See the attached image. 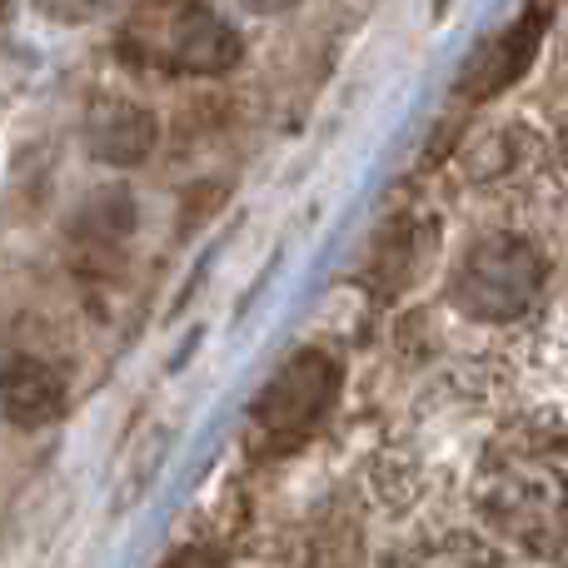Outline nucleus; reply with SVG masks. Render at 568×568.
Wrapping results in <instances>:
<instances>
[{
    "instance_id": "nucleus-2",
    "label": "nucleus",
    "mask_w": 568,
    "mask_h": 568,
    "mask_svg": "<svg viewBox=\"0 0 568 568\" xmlns=\"http://www.w3.org/2000/svg\"><path fill=\"white\" fill-rule=\"evenodd\" d=\"M120 50L140 65L175 70V75H225L240 65L245 40L200 0H150L120 30Z\"/></svg>"
},
{
    "instance_id": "nucleus-3",
    "label": "nucleus",
    "mask_w": 568,
    "mask_h": 568,
    "mask_svg": "<svg viewBox=\"0 0 568 568\" xmlns=\"http://www.w3.org/2000/svg\"><path fill=\"white\" fill-rule=\"evenodd\" d=\"M544 270L524 240L514 235H489L459 260L454 270V304H459L469 320H514V314L529 310L534 290H539Z\"/></svg>"
},
{
    "instance_id": "nucleus-9",
    "label": "nucleus",
    "mask_w": 568,
    "mask_h": 568,
    "mask_svg": "<svg viewBox=\"0 0 568 568\" xmlns=\"http://www.w3.org/2000/svg\"><path fill=\"white\" fill-rule=\"evenodd\" d=\"M389 568H509V564L474 534H439V539L409 544Z\"/></svg>"
},
{
    "instance_id": "nucleus-11",
    "label": "nucleus",
    "mask_w": 568,
    "mask_h": 568,
    "mask_svg": "<svg viewBox=\"0 0 568 568\" xmlns=\"http://www.w3.org/2000/svg\"><path fill=\"white\" fill-rule=\"evenodd\" d=\"M170 568H215V559H210V554H200V549H190V554H180Z\"/></svg>"
},
{
    "instance_id": "nucleus-5",
    "label": "nucleus",
    "mask_w": 568,
    "mask_h": 568,
    "mask_svg": "<svg viewBox=\"0 0 568 568\" xmlns=\"http://www.w3.org/2000/svg\"><path fill=\"white\" fill-rule=\"evenodd\" d=\"M539 40H544V10H524L504 36L484 40V45L474 50L469 65H464V75H459V85H454V95L469 100V105H484V100L504 95V90L529 70Z\"/></svg>"
},
{
    "instance_id": "nucleus-4",
    "label": "nucleus",
    "mask_w": 568,
    "mask_h": 568,
    "mask_svg": "<svg viewBox=\"0 0 568 568\" xmlns=\"http://www.w3.org/2000/svg\"><path fill=\"white\" fill-rule=\"evenodd\" d=\"M339 379H344L339 364L324 349H304V354H294V359H284L280 369L270 374L265 389H260L255 409H250L255 414V429L275 444L304 439V434L334 409Z\"/></svg>"
},
{
    "instance_id": "nucleus-7",
    "label": "nucleus",
    "mask_w": 568,
    "mask_h": 568,
    "mask_svg": "<svg viewBox=\"0 0 568 568\" xmlns=\"http://www.w3.org/2000/svg\"><path fill=\"white\" fill-rule=\"evenodd\" d=\"M65 409V374L40 354H10L0 364V414L16 429H45Z\"/></svg>"
},
{
    "instance_id": "nucleus-12",
    "label": "nucleus",
    "mask_w": 568,
    "mask_h": 568,
    "mask_svg": "<svg viewBox=\"0 0 568 568\" xmlns=\"http://www.w3.org/2000/svg\"><path fill=\"white\" fill-rule=\"evenodd\" d=\"M250 10H260V16H275V10H290L294 0H245Z\"/></svg>"
},
{
    "instance_id": "nucleus-1",
    "label": "nucleus",
    "mask_w": 568,
    "mask_h": 568,
    "mask_svg": "<svg viewBox=\"0 0 568 568\" xmlns=\"http://www.w3.org/2000/svg\"><path fill=\"white\" fill-rule=\"evenodd\" d=\"M474 499L504 544L568 564V439L549 429L499 434L479 459Z\"/></svg>"
},
{
    "instance_id": "nucleus-10",
    "label": "nucleus",
    "mask_w": 568,
    "mask_h": 568,
    "mask_svg": "<svg viewBox=\"0 0 568 568\" xmlns=\"http://www.w3.org/2000/svg\"><path fill=\"white\" fill-rule=\"evenodd\" d=\"M40 16L55 20V26H85L100 10H110V0H36Z\"/></svg>"
},
{
    "instance_id": "nucleus-8",
    "label": "nucleus",
    "mask_w": 568,
    "mask_h": 568,
    "mask_svg": "<svg viewBox=\"0 0 568 568\" xmlns=\"http://www.w3.org/2000/svg\"><path fill=\"white\" fill-rule=\"evenodd\" d=\"M130 230H135V205H130L125 190H105V195L90 200L75 215V230H70L80 275H115L120 260H125Z\"/></svg>"
},
{
    "instance_id": "nucleus-6",
    "label": "nucleus",
    "mask_w": 568,
    "mask_h": 568,
    "mask_svg": "<svg viewBox=\"0 0 568 568\" xmlns=\"http://www.w3.org/2000/svg\"><path fill=\"white\" fill-rule=\"evenodd\" d=\"M160 145V120L155 110H145L140 100L125 95H100L95 105L85 110V150L100 160V165H145Z\"/></svg>"
}]
</instances>
